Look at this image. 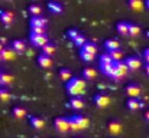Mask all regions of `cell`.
Instances as JSON below:
<instances>
[{"instance_id": "6da1fadb", "label": "cell", "mask_w": 149, "mask_h": 138, "mask_svg": "<svg viewBox=\"0 0 149 138\" xmlns=\"http://www.w3.org/2000/svg\"><path fill=\"white\" fill-rule=\"evenodd\" d=\"M67 91L71 96H80L86 91V81L83 78H71L67 81Z\"/></svg>"}, {"instance_id": "7a4b0ae2", "label": "cell", "mask_w": 149, "mask_h": 138, "mask_svg": "<svg viewBox=\"0 0 149 138\" xmlns=\"http://www.w3.org/2000/svg\"><path fill=\"white\" fill-rule=\"evenodd\" d=\"M129 68L126 65V62H122V60H117L114 62V73H113V79H122L123 76H126Z\"/></svg>"}, {"instance_id": "3957f363", "label": "cell", "mask_w": 149, "mask_h": 138, "mask_svg": "<svg viewBox=\"0 0 149 138\" xmlns=\"http://www.w3.org/2000/svg\"><path fill=\"white\" fill-rule=\"evenodd\" d=\"M55 128L59 133H68L70 131V119L64 118V117L55 118Z\"/></svg>"}, {"instance_id": "277c9868", "label": "cell", "mask_w": 149, "mask_h": 138, "mask_svg": "<svg viewBox=\"0 0 149 138\" xmlns=\"http://www.w3.org/2000/svg\"><path fill=\"white\" fill-rule=\"evenodd\" d=\"M31 43L36 47H42L48 43V38L45 35H36V33H31Z\"/></svg>"}, {"instance_id": "5b68a950", "label": "cell", "mask_w": 149, "mask_h": 138, "mask_svg": "<svg viewBox=\"0 0 149 138\" xmlns=\"http://www.w3.org/2000/svg\"><path fill=\"white\" fill-rule=\"evenodd\" d=\"M94 104L99 106V108H106L110 105V98L104 93H97L94 96Z\"/></svg>"}, {"instance_id": "8992f818", "label": "cell", "mask_w": 149, "mask_h": 138, "mask_svg": "<svg viewBox=\"0 0 149 138\" xmlns=\"http://www.w3.org/2000/svg\"><path fill=\"white\" fill-rule=\"evenodd\" d=\"M126 65H127V68L130 69V71H136V69H139L141 68V59L139 58H136V56H129V58H126Z\"/></svg>"}, {"instance_id": "52a82bcc", "label": "cell", "mask_w": 149, "mask_h": 138, "mask_svg": "<svg viewBox=\"0 0 149 138\" xmlns=\"http://www.w3.org/2000/svg\"><path fill=\"white\" fill-rule=\"evenodd\" d=\"M126 92H127V95H129V98H139L141 96V88L136 85V84H129L127 87H126Z\"/></svg>"}, {"instance_id": "ba28073f", "label": "cell", "mask_w": 149, "mask_h": 138, "mask_svg": "<svg viewBox=\"0 0 149 138\" xmlns=\"http://www.w3.org/2000/svg\"><path fill=\"white\" fill-rule=\"evenodd\" d=\"M0 55H1V60H13L16 58V52L13 50V47H3Z\"/></svg>"}, {"instance_id": "9c48e42d", "label": "cell", "mask_w": 149, "mask_h": 138, "mask_svg": "<svg viewBox=\"0 0 149 138\" xmlns=\"http://www.w3.org/2000/svg\"><path fill=\"white\" fill-rule=\"evenodd\" d=\"M38 63H39L42 68L49 69L51 66H52V59H51V56L45 55V53H42V55H39V56H38Z\"/></svg>"}, {"instance_id": "30bf717a", "label": "cell", "mask_w": 149, "mask_h": 138, "mask_svg": "<svg viewBox=\"0 0 149 138\" xmlns=\"http://www.w3.org/2000/svg\"><path fill=\"white\" fill-rule=\"evenodd\" d=\"M100 68H101V72H103L106 76L113 78V73H114V63H100Z\"/></svg>"}, {"instance_id": "8fae6325", "label": "cell", "mask_w": 149, "mask_h": 138, "mask_svg": "<svg viewBox=\"0 0 149 138\" xmlns=\"http://www.w3.org/2000/svg\"><path fill=\"white\" fill-rule=\"evenodd\" d=\"M0 20L4 23V25H12L13 23V20H15V17H13V14L10 13V12H6V10H0Z\"/></svg>"}, {"instance_id": "7c38bea8", "label": "cell", "mask_w": 149, "mask_h": 138, "mask_svg": "<svg viewBox=\"0 0 149 138\" xmlns=\"http://www.w3.org/2000/svg\"><path fill=\"white\" fill-rule=\"evenodd\" d=\"M129 7L133 12H142L145 9V3L142 0H129Z\"/></svg>"}, {"instance_id": "4fadbf2b", "label": "cell", "mask_w": 149, "mask_h": 138, "mask_svg": "<svg viewBox=\"0 0 149 138\" xmlns=\"http://www.w3.org/2000/svg\"><path fill=\"white\" fill-rule=\"evenodd\" d=\"M143 106V104L138 99V98H129V101H127V108L130 109V111H136V109H139V108H142Z\"/></svg>"}, {"instance_id": "5bb4252c", "label": "cell", "mask_w": 149, "mask_h": 138, "mask_svg": "<svg viewBox=\"0 0 149 138\" xmlns=\"http://www.w3.org/2000/svg\"><path fill=\"white\" fill-rule=\"evenodd\" d=\"M72 118H74L75 122L78 124L80 130H86V128L88 127V124H90V121H88L86 117H81V115H72Z\"/></svg>"}, {"instance_id": "9a60e30c", "label": "cell", "mask_w": 149, "mask_h": 138, "mask_svg": "<svg viewBox=\"0 0 149 138\" xmlns=\"http://www.w3.org/2000/svg\"><path fill=\"white\" fill-rule=\"evenodd\" d=\"M12 47H13V50L16 52V53H25L26 52V45H25V42L23 41H13V43H12Z\"/></svg>"}, {"instance_id": "2e32d148", "label": "cell", "mask_w": 149, "mask_h": 138, "mask_svg": "<svg viewBox=\"0 0 149 138\" xmlns=\"http://www.w3.org/2000/svg\"><path fill=\"white\" fill-rule=\"evenodd\" d=\"M47 23L48 20L42 16H33L32 20H31V26H42V27H47Z\"/></svg>"}, {"instance_id": "e0dca14e", "label": "cell", "mask_w": 149, "mask_h": 138, "mask_svg": "<svg viewBox=\"0 0 149 138\" xmlns=\"http://www.w3.org/2000/svg\"><path fill=\"white\" fill-rule=\"evenodd\" d=\"M70 105H71V108H74V109H83V108H84V101H83L81 98H78V96H74V98H71Z\"/></svg>"}, {"instance_id": "ac0fdd59", "label": "cell", "mask_w": 149, "mask_h": 138, "mask_svg": "<svg viewBox=\"0 0 149 138\" xmlns=\"http://www.w3.org/2000/svg\"><path fill=\"white\" fill-rule=\"evenodd\" d=\"M109 131L113 134V135H117L120 131H122V124L119 121H111L109 124Z\"/></svg>"}, {"instance_id": "d6986e66", "label": "cell", "mask_w": 149, "mask_h": 138, "mask_svg": "<svg viewBox=\"0 0 149 138\" xmlns=\"http://www.w3.org/2000/svg\"><path fill=\"white\" fill-rule=\"evenodd\" d=\"M116 29H117V32H119L122 36H127V35H129V23H126V22L117 23Z\"/></svg>"}, {"instance_id": "ffe728a7", "label": "cell", "mask_w": 149, "mask_h": 138, "mask_svg": "<svg viewBox=\"0 0 149 138\" xmlns=\"http://www.w3.org/2000/svg\"><path fill=\"white\" fill-rule=\"evenodd\" d=\"M31 124L35 130H42L45 127V121L42 118H38V117H32L31 118Z\"/></svg>"}, {"instance_id": "44dd1931", "label": "cell", "mask_w": 149, "mask_h": 138, "mask_svg": "<svg viewBox=\"0 0 149 138\" xmlns=\"http://www.w3.org/2000/svg\"><path fill=\"white\" fill-rule=\"evenodd\" d=\"M119 46H120V43H119L116 39H109V41H106V43H104V47H106L107 52L116 50V49H119Z\"/></svg>"}, {"instance_id": "7402d4cb", "label": "cell", "mask_w": 149, "mask_h": 138, "mask_svg": "<svg viewBox=\"0 0 149 138\" xmlns=\"http://www.w3.org/2000/svg\"><path fill=\"white\" fill-rule=\"evenodd\" d=\"M96 75H97V72H96L93 68H86V69L83 71V78H84V79H94Z\"/></svg>"}, {"instance_id": "603a6c76", "label": "cell", "mask_w": 149, "mask_h": 138, "mask_svg": "<svg viewBox=\"0 0 149 138\" xmlns=\"http://www.w3.org/2000/svg\"><path fill=\"white\" fill-rule=\"evenodd\" d=\"M13 117L15 118H25L26 117V109L25 108H22V106H15L13 108Z\"/></svg>"}, {"instance_id": "cb8c5ba5", "label": "cell", "mask_w": 149, "mask_h": 138, "mask_svg": "<svg viewBox=\"0 0 149 138\" xmlns=\"http://www.w3.org/2000/svg\"><path fill=\"white\" fill-rule=\"evenodd\" d=\"M81 50H86V52L93 53V55L97 53V47H96V45H94V43H90V42H86L84 45L81 46Z\"/></svg>"}, {"instance_id": "d4e9b609", "label": "cell", "mask_w": 149, "mask_h": 138, "mask_svg": "<svg viewBox=\"0 0 149 138\" xmlns=\"http://www.w3.org/2000/svg\"><path fill=\"white\" fill-rule=\"evenodd\" d=\"M48 7H49V10L52 13H62V6L58 1H49Z\"/></svg>"}, {"instance_id": "484cf974", "label": "cell", "mask_w": 149, "mask_h": 138, "mask_svg": "<svg viewBox=\"0 0 149 138\" xmlns=\"http://www.w3.org/2000/svg\"><path fill=\"white\" fill-rule=\"evenodd\" d=\"M129 35H130V36H133V38L139 36V35H141V27H139L138 25L129 23Z\"/></svg>"}, {"instance_id": "4316f807", "label": "cell", "mask_w": 149, "mask_h": 138, "mask_svg": "<svg viewBox=\"0 0 149 138\" xmlns=\"http://www.w3.org/2000/svg\"><path fill=\"white\" fill-rule=\"evenodd\" d=\"M42 53H45V55H48V56H52V55L55 53V46L48 42L45 46H42Z\"/></svg>"}, {"instance_id": "83f0119b", "label": "cell", "mask_w": 149, "mask_h": 138, "mask_svg": "<svg viewBox=\"0 0 149 138\" xmlns=\"http://www.w3.org/2000/svg\"><path fill=\"white\" fill-rule=\"evenodd\" d=\"M0 82L1 85H10L13 82V76H10L9 73H0Z\"/></svg>"}, {"instance_id": "f1b7e54d", "label": "cell", "mask_w": 149, "mask_h": 138, "mask_svg": "<svg viewBox=\"0 0 149 138\" xmlns=\"http://www.w3.org/2000/svg\"><path fill=\"white\" fill-rule=\"evenodd\" d=\"M80 56H81V59H83L84 62H91V60H94V55H93V53H88V52H86V50H81V52H80Z\"/></svg>"}, {"instance_id": "f546056e", "label": "cell", "mask_w": 149, "mask_h": 138, "mask_svg": "<svg viewBox=\"0 0 149 138\" xmlns=\"http://www.w3.org/2000/svg\"><path fill=\"white\" fill-rule=\"evenodd\" d=\"M110 53V56L113 58V60L114 62H117V60H122V58H123V53H122V50H119V49H116V50H111V52H109Z\"/></svg>"}, {"instance_id": "4dcf8cb0", "label": "cell", "mask_w": 149, "mask_h": 138, "mask_svg": "<svg viewBox=\"0 0 149 138\" xmlns=\"http://www.w3.org/2000/svg\"><path fill=\"white\" fill-rule=\"evenodd\" d=\"M29 12H31V14H32V16H41L42 9H41L38 4H32V6L29 7Z\"/></svg>"}, {"instance_id": "1f68e13d", "label": "cell", "mask_w": 149, "mask_h": 138, "mask_svg": "<svg viewBox=\"0 0 149 138\" xmlns=\"http://www.w3.org/2000/svg\"><path fill=\"white\" fill-rule=\"evenodd\" d=\"M100 63H114V60L110 56V53H104L100 56Z\"/></svg>"}, {"instance_id": "d6a6232c", "label": "cell", "mask_w": 149, "mask_h": 138, "mask_svg": "<svg viewBox=\"0 0 149 138\" xmlns=\"http://www.w3.org/2000/svg\"><path fill=\"white\" fill-rule=\"evenodd\" d=\"M59 76H61L62 81H70L71 79V72L68 69H61L59 71Z\"/></svg>"}, {"instance_id": "836d02e7", "label": "cell", "mask_w": 149, "mask_h": 138, "mask_svg": "<svg viewBox=\"0 0 149 138\" xmlns=\"http://www.w3.org/2000/svg\"><path fill=\"white\" fill-rule=\"evenodd\" d=\"M32 29V33H36V35H45V30L47 27H42V26H31Z\"/></svg>"}, {"instance_id": "e575fe53", "label": "cell", "mask_w": 149, "mask_h": 138, "mask_svg": "<svg viewBox=\"0 0 149 138\" xmlns=\"http://www.w3.org/2000/svg\"><path fill=\"white\" fill-rule=\"evenodd\" d=\"M68 119H70V130H71V131H80V127H78V124L75 122V119H74L72 117H70Z\"/></svg>"}, {"instance_id": "d590c367", "label": "cell", "mask_w": 149, "mask_h": 138, "mask_svg": "<svg viewBox=\"0 0 149 138\" xmlns=\"http://www.w3.org/2000/svg\"><path fill=\"white\" fill-rule=\"evenodd\" d=\"M72 42H74V43H75L77 46H83L84 43H86V42H87V41H86V38H84L83 35H78V36H77V38L72 41Z\"/></svg>"}, {"instance_id": "8d00e7d4", "label": "cell", "mask_w": 149, "mask_h": 138, "mask_svg": "<svg viewBox=\"0 0 149 138\" xmlns=\"http://www.w3.org/2000/svg\"><path fill=\"white\" fill-rule=\"evenodd\" d=\"M10 99V93L6 91V89H0V101H4V102H7Z\"/></svg>"}, {"instance_id": "74e56055", "label": "cell", "mask_w": 149, "mask_h": 138, "mask_svg": "<svg viewBox=\"0 0 149 138\" xmlns=\"http://www.w3.org/2000/svg\"><path fill=\"white\" fill-rule=\"evenodd\" d=\"M78 35H80V33H78V30H77V29H70V30H68V36H70V39H71V41H74Z\"/></svg>"}, {"instance_id": "f35d334b", "label": "cell", "mask_w": 149, "mask_h": 138, "mask_svg": "<svg viewBox=\"0 0 149 138\" xmlns=\"http://www.w3.org/2000/svg\"><path fill=\"white\" fill-rule=\"evenodd\" d=\"M143 58H145L146 63H149V47L148 49H145V52H143Z\"/></svg>"}, {"instance_id": "ab89813d", "label": "cell", "mask_w": 149, "mask_h": 138, "mask_svg": "<svg viewBox=\"0 0 149 138\" xmlns=\"http://www.w3.org/2000/svg\"><path fill=\"white\" fill-rule=\"evenodd\" d=\"M145 118H146V121H149V111H146V114H145Z\"/></svg>"}, {"instance_id": "60d3db41", "label": "cell", "mask_w": 149, "mask_h": 138, "mask_svg": "<svg viewBox=\"0 0 149 138\" xmlns=\"http://www.w3.org/2000/svg\"><path fill=\"white\" fill-rule=\"evenodd\" d=\"M145 7L149 10V0H146V1H145Z\"/></svg>"}, {"instance_id": "b9f144b4", "label": "cell", "mask_w": 149, "mask_h": 138, "mask_svg": "<svg viewBox=\"0 0 149 138\" xmlns=\"http://www.w3.org/2000/svg\"><path fill=\"white\" fill-rule=\"evenodd\" d=\"M145 71H146V73H148V75H149V63H148V65H146V68H145Z\"/></svg>"}, {"instance_id": "7bdbcfd3", "label": "cell", "mask_w": 149, "mask_h": 138, "mask_svg": "<svg viewBox=\"0 0 149 138\" xmlns=\"http://www.w3.org/2000/svg\"><path fill=\"white\" fill-rule=\"evenodd\" d=\"M3 50V45H1V42H0V52Z\"/></svg>"}, {"instance_id": "ee69618b", "label": "cell", "mask_w": 149, "mask_h": 138, "mask_svg": "<svg viewBox=\"0 0 149 138\" xmlns=\"http://www.w3.org/2000/svg\"><path fill=\"white\" fill-rule=\"evenodd\" d=\"M146 36H148V38H149V32H148V33H146Z\"/></svg>"}, {"instance_id": "f6af8a7d", "label": "cell", "mask_w": 149, "mask_h": 138, "mask_svg": "<svg viewBox=\"0 0 149 138\" xmlns=\"http://www.w3.org/2000/svg\"><path fill=\"white\" fill-rule=\"evenodd\" d=\"M0 60H1V55H0Z\"/></svg>"}, {"instance_id": "bcb514c9", "label": "cell", "mask_w": 149, "mask_h": 138, "mask_svg": "<svg viewBox=\"0 0 149 138\" xmlns=\"http://www.w3.org/2000/svg\"><path fill=\"white\" fill-rule=\"evenodd\" d=\"M54 1H56V0H54Z\"/></svg>"}, {"instance_id": "7dc6e473", "label": "cell", "mask_w": 149, "mask_h": 138, "mask_svg": "<svg viewBox=\"0 0 149 138\" xmlns=\"http://www.w3.org/2000/svg\"><path fill=\"white\" fill-rule=\"evenodd\" d=\"M0 85H1V82H0Z\"/></svg>"}]
</instances>
